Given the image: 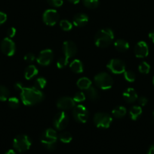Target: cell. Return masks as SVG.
Segmentation results:
<instances>
[{
  "instance_id": "74e56055",
  "label": "cell",
  "mask_w": 154,
  "mask_h": 154,
  "mask_svg": "<svg viewBox=\"0 0 154 154\" xmlns=\"http://www.w3.org/2000/svg\"><path fill=\"white\" fill-rule=\"evenodd\" d=\"M7 20V14L4 12L0 11V26L2 25Z\"/></svg>"
},
{
  "instance_id": "52a82bcc",
  "label": "cell",
  "mask_w": 154,
  "mask_h": 154,
  "mask_svg": "<svg viewBox=\"0 0 154 154\" xmlns=\"http://www.w3.org/2000/svg\"><path fill=\"white\" fill-rule=\"evenodd\" d=\"M72 116L75 121L80 123H85L88 119L89 112L86 107L82 105H76L72 110Z\"/></svg>"
},
{
  "instance_id": "9a60e30c",
  "label": "cell",
  "mask_w": 154,
  "mask_h": 154,
  "mask_svg": "<svg viewBox=\"0 0 154 154\" xmlns=\"http://www.w3.org/2000/svg\"><path fill=\"white\" fill-rule=\"evenodd\" d=\"M75 106V102L72 98L61 97L57 101V107L61 110H69Z\"/></svg>"
},
{
  "instance_id": "b9f144b4",
  "label": "cell",
  "mask_w": 154,
  "mask_h": 154,
  "mask_svg": "<svg viewBox=\"0 0 154 154\" xmlns=\"http://www.w3.org/2000/svg\"><path fill=\"white\" fill-rule=\"evenodd\" d=\"M67 1L69 2L70 3H72V4L76 5V4H78L80 0H67Z\"/></svg>"
},
{
  "instance_id": "4316f807",
  "label": "cell",
  "mask_w": 154,
  "mask_h": 154,
  "mask_svg": "<svg viewBox=\"0 0 154 154\" xmlns=\"http://www.w3.org/2000/svg\"><path fill=\"white\" fill-rule=\"evenodd\" d=\"M58 138L62 143H64V144H68V143L70 142L72 139V135H71V134L68 132H61V133L59 135Z\"/></svg>"
},
{
  "instance_id": "7bdbcfd3",
  "label": "cell",
  "mask_w": 154,
  "mask_h": 154,
  "mask_svg": "<svg viewBox=\"0 0 154 154\" xmlns=\"http://www.w3.org/2000/svg\"><path fill=\"white\" fill-rule=\"evenodd\" d=\"M5 154H16V152H15L14 150H8V151L5 152Z\"/></svg>"
},
{
  "instance_id": "ffe728a7",
  "label": "cell",
  "mask_w": 154,
  "mask_h": 154,
  "mask_svg": "<svg viewBox=\"0 0 154 154\" xmlns=\"http://www.w3.org/2000/svg\"><path fill=\"white\" fill-rule=\"evenodd\" d=\"M114 47L119 52H125L129 48V44L124 39H118L115 42Z\"/></svg>"
},
{
  "instance_id": "6da1fadb",
  "label": "cell",
  "mask_w": 154,
  "mask_h": 154,
  "mask_svg": "<svg viewBox=\"0 0 154 154\" xmlns=\"http://www.w3.org/2000/svg\"><path fill=\"white\" fill-rule=\"evenodd\" d=\"M14 87L17 90L20 91L23 104L27 106L36 105L44 99V93L36 87H24L21 83H16Z\"/></svg>"
},
{
  "instance_id": "f6af8a7d",
  "label": "cell",
  "mask_w": 154,
  "mask_h": 154,
  "mask_svg": "<svg viewBox=\"0 0 154 154\" xmlns=\"http://www.w3.org/2000/svg\"><path fill=\"white\" fill-rule=\"evenodd\" d=\"M153 114V117H154V111H153V114Z\"/></svg>"
},
{
  "instance_id": "ac0fdd59",
  "label": "cell",
  "mask_w": 154,
  "mask_h": 154,
  "mask_svg": "<svg viewBox=\"0 0 154 154\" xmlns=\"http://www.w3.org/2000/svg\"><path fill=\"white\" fill-rule=\"evenodd\" d=\"M69 68L74 73L76 74L82 73L83 70H84V66H83L82 61L79 60H77V59H75L71 62L70 64H69Z\"/></svg>"
},
{
  "instance_id": "484cf974",
  "label": "cell",
  "mask_w": 154,
  "mask_h": 154,
  "mask_svg": "<svg viewBox=\"0 0 154 154\" xmlns=\"http://www.w3.org/2000/svg\"><path fill=\"white\" fill-rule=\"evenodd\" d=\"M10 96V92L8 89L5 87V86L0 85V101L5 102L8 100Z\"/></svg>"
},
{
  "instance_id": "f546056e",
  "label": "cell",
  "mask_w": 154,
  "mask_h": 154,
  "mask_svg": "<svg viewBox=\"0 0 154 154\" xmlns=\"http://www.w3.org/2000/svg\"><path fill=\"white\" fill-rule=\"evenodd\" d=\"M8 103L9 107L12 109H16L20 105L19 99L17 97H9L8 99Z\"/></svg>"
},
{
  "instance_id": "7c38bea8",
  "label": "cell",
  "mask_w": 154,
  "mask_h": 154,
  "mask_svg": "<svg viewBox=\"0 0 154 154\" xmlns=\"http://www.w3.org/2000/svg\"><path fill=\"white\" fill-rule=\"evenodd\" d=\"M1 51L4 54L8 57H11L14 54L16 51L15 44L11 38L7 37L5 38L1 42Z\"/></svg>"
},
{
  "instance_id": "8d00e7d4",
  "label": "cell",
  "mask_w": 154,
  "mask_h": 154,
  "mask_svg": "<svg viewBox=\"0 0 154 154\" xmlns=\"http://www.w3.org/2000/svg\"><path fill=\"white\" fill-rule=\"evenodd\" d=\"M16 32H17L16 29H15L14 27H11V28H9L7 31L8 37L10 38L14 37V35H16Z\"/></svg>"
},
{
  "instance_id": "60d3db41",
  "label": "cell",
  "mask_w": 154,
  "mask_h": 154,
  "mask_svg": "<svg viewBox=\"0 0 154 154\" xmlns=\"http://www.w3.org/2000/svg\"><path fill=\"white\" fill-rule=\"evenodd\" d=\"M149 38H150L151 40H152V42L154 43V30H153V31L151 32L150 33H149Z\"/></svg>"
},
{
  "instance_id": "d6986e66",
  "label": "cell",
  "mask_w": 154,
  "mask_h": 154,
  "mask_svg": "<svg viewBox=\"0 0 154 154\" xmlns=\"http://www.w3.org/2000/svg\"><path fill=\"white\" fill-rule=\"evenodd\" d=\"M38 69L33 65H30L24 71V77L27 80H31L38 75Z\"/></svg>"
},
{
  "instance_id": "7402d4cb",
  "label": "cell",
  "mask_w": 154,
  "mask_h": 154,
  "mask_svg": "<svg viewBox=\"0 0 154 154\" xmlns=\"http://www.w3.org/2000/svg\"><path fill=\"white\" fill-rule=\"evenodd\" d=\"M85 96L91 101H97L99 98V94L96 89L91 86L89 88L85 90Z\"/></svg>"
},
{
  "instance_id": "e0dca14e",
  "label": "cell",
  "mask_w": 154,
  "mask_h": 154,
  "mask_svg": "<svg viewBox=\"0 0 154 154\" xmlns=\"http://www.w3.org/2000/svg\"><path fill=\"white\" fill-rule=\"evenodd\" d=\"M123 98L128 103H133L137 99V92L133 88H128L126 90H125L123 93Z\"/></svg>"
},
{
  "instance_id": "836d02e7",
  "label": "cell",
  "mask_w": 154,
  "mask_h": 154,
  "mask_svg": "<svg viewBox=\"0 0 154 154\" xmlns=\"http://www.w3.org/2000/svg\"><path fill=\"white\" fill-rule=\"evenodd\" d=\"M69 63V59L65 57L64 56L60 58H59L57 61V67L58 69H63V68L66 67V65Z\"/></svg>"
},
{
  "instance_id": "8fae6325",
  "label": "cell",
  "mask_w": 154,
  "mask_h": 154,
  "mask_svg": "<svg viewBox=\"0 0 154 154\" xmlns=\"http://www.w3.org/2000/svg\"><path fill=\"white\" fill-rule=\"evenodd\" d=\"M53 58H54L53 51L51 49H45L39 53V56L36 58V61L41 66H46L51 64Z\"/></svg>"
},
{
  "instance_id": "e575fe53",
  "label": "cell",
  "mask_w": 154,
  "mask_h": 154,
  "mask_svg": "<svg viewBox=\"0 0 154 154\" xmlns=\"http://www.w3.org/2000/svg\"><path fill=\"white\" fill-rule=\"evenodd\" d=\"M48 4L51 5L53 7H60L63 5V0H47Z\"/></svg>"
},
{
  "instance_id": "4dcf8cb0",
  "label": "cell",
  "mask_w": 154,
  "mask_h": 154,
  "mask_svg": "<svg viewBox=\"0 0 154 154\" xmlns=\"http://www.w3.org/2000/svg\"><path fill=\"white\" fill-rule=\"evenodd\" d=\"M60 26L63 31H70L72 28V25L67 20H62L60 21Z\"/></svg>"
},
{
  "instance_id": "2e32d148",
  "label": "cell",
  "mask_w": 154,
  "mask_h": 154,
  "mask_svg": "<svg viewBox=\"0 0 154 154\" xmlns=\"http://www.w3.org/2000/svg\"><path fill=\"white\" fill-rule=\"evenodd\" d=\"M88 22V17L83 13H79L74 16L72 23L77 27H82Z\"/></svg>"
},
{
  "instance_id": "44dd1931",
  "label": "cell",
  "mask_w": 154,
  "mask_h": 154,
  "mask_svg": "<svg viewBox=\"0 0 154 154\" xmlns=\"http://www.w3.org/2000/svg\"><path fill=\"white\" fill-rule=\"evenodd\" d=\"M76 85L80 90H87L91 86V81L88 78H81L77 81Z\"/></svg>"
},
{
  "instance_id": "ab89813d",
  "label": "cell",
  "mask_w": 154,
  "mask_h": 154,
  "mask_svg": "<svg viewBox=\"0 0 154 154\" xmlns=\"http://www.w3.org/2000/svg\"><path fill=\"white\" fill-rule=\"evenodd\" d=\"M147 154H154V143L149 147Z\"/></svg>"
},
{
  "instance_id": "4fadbf2b",
  "label": "cell",
  "mask_w": 154,
  "mask_h": 154,
  "mask_svg": "<svg viewBox=\"0 0 154 154\" xmlns=\"http://www.w3.org/2000/svg\"><path fill=\"white\" fill-rule=\"evenodd\" d=\"M62 50H63V55L67 59L73 57L77 53L76 45L72 41H66L63 42Z\"/></svg>"
},
{
  "instance_id": "3957f363",
  "label": "cell",
  "mask_w": 154,
  "mask_h": 154,
  "mask_svg": "<svg viewBox=\"0 0 154 154\" xmlns=\"http://www.w3.org/2000/svg\"><path fill=\"white\" fill-rule=\"evenodd\" d=\"M58 135L53 129H48L42 133L40 141L42 145L48 150H54L57 145Z\"/></svg>"
},
{
  "instance_id": "8992f818",
  "label": "cell",
  "mask_w": 154,
  "mask_h": 154,
  "mask_svg": "<svg viewBox=\"0 0 154 154\" xmlns=\"http://www.w3.org/2000/svg\"><path fill=\"white\" fill-rule=\"evenodd\" d=\"M113 118L108 114L104 112H98L94 117V123L95 126L100 129H107L111 125Z\"/></svg>"
},
{
  "instance_id": "d4e9b609",
  "label": "cell",
  "mask_w": 154,
  "mask_h": 154,
  "mask_svg": "<svg viewBox=\"0 0 154 154\" xmlns=\"http://www.w3.org/2000/svg\"><path fill=\"white\" fill-rule=\"evenodd\" d=\"M47 84V81L45 78L43 77H39V78H36L34 81V85L33 87H36L38 90H42L45 87Z\"/></svg>"
},
{
  "instance_id": "cb8c5ba5",
  "label": "cell",
  "mask_w": 154,
  "mask_h": 154,
  "mask_svg": "<svg viewBox=\"0 0 154 154\" xmlns=\"http://www.w3.org/2000/svg\"><path fill=\"white\" fill-rule=\"evenodd\" d=\"M126 113V108L124 106H117L112 111V114L116 118H122Z\"/></svg>"
},
{
  "instance_id": "7a4b0ae2",
  "label": "cell",
  "mask_w": 154,
  "mask_h": 154,
  "mask_svg": "<svg viewBox=\"0 0 154 154\" xmlns=\"http://www.w3.org/2000/svg\"><path fill=\"white\" fill-rule=\"evenodd\" d=\"M113 39H114V32L111 29H102L95 35V44L98 48H104L110 46Z\"/></svg>"
},
{
  "instance_id": "5b68a950",
  "label": "cell",
  "mask_w": 154,
  "mask_h": 154,
  "mask_svg": "<svg viewBox=\"0 0 154 154\" xmlns=\"http://www.w3.org/2000/svg\"><path fill=\"white\" fill-rule=\"evenodd\" d=\"M32 145V141L29 136L26 135H19L14 138L13 141V147L17 151L22 153L27 151Z\"/></svg>"
},
{
  "instance_id": "ee69618b",
  "label": "cell",
  "mask_w": 154,
  "mask_h": 154,
  "mask_svg": "<svg viewBox=\"0 0 154 154\" xmlns=\"http://www.w3.org/2000/svg\"><path fill=\"white\" fill-rule=\"evenodd\" d=\"M152 84H153V85H154V77H153V78H152Z\"/></svg>"
},
{
  "instance_id": "d6a6232c",
  "label": "cell",
  "mask_w": 154,
  "mask_h": 154,
  "mask_svg": "<svg viewBox=\"0 0 154 154\" xmlns=\"http://www.w3.org/2000/svg\"><path fill=\"white\" fill-rule=\"evenodd\" d=\"M73 100L75 101V103H79V102H84L86 99L85 93H84L83 92H78V93H75L73 96Z\"/></svg>"
},
{
  "instance_id": "f1b7e54d",
  "label": "cell",
  "mask_w": 154,
  "mask_h": 154,
  "mask_svg": "<svg viewBox=\"0 0 154 154\" xmlns=\"http://www.w3.org/2000/svg\"><path fill=\"white\" fill-rule=\"evenodd\" d=\"M138 70L142 74H148L150 70V66L146 62H141L138 66Z\"/></svg>"
},
{
  "instance_id": "f35d334b",
  "label": "cell",
  "mask_w": 154,
  "mask_h": 154,
  "mask_svg": "<svg viewBox=\"0 0 154 154\" xmlns=\"http://www.w3.org/2000/svg\"><path fill=\"white\" fill-rule=\"evenodd\" d=\"M147 99L146 97H143V96H141V97H140L138 99V103L141 106H145L147 104Z\"/></svg>"
},
{
  "instance_id": "d590c367",
  "label": "cell",
  "mask_w": 154,
  "mask_h": 154,
  "mask_svg": "<svg viewBox=\"0 0 154 154\" xmlns=\"http://www.w3.org/2000/svg\"><path fill=\"white\" fill-rule=\"evenodd\" d=\"M35 60H36V56L32 53H28L24 56V60L28 63H33Z\"/></svg>"
},
{
  "instance_id": "9c48e42d",
  "label": "cell",
  "mask_w": 154,
  "mask_h": 154,
  "mask_svg": "<svg viewBox=\"0 0 154 154\" xmlns=\"http://www.w3.org/2000/svg\"><path fill=\"white\" fill-rule=\"evenodd\" d=\"M107 67L112 73L116 75L122 74L125 72V64L119 59H112L107 65Z\"/></svg>"
},
{
  "instance_id": "603a6c76",
  "label": "cell",
  "mask_w": 154,
  "mask_h": 154,
  "mask_svg": "<svg viewBox=\"0 0 154 154\" xmlns=\"http://www.w3.org/2000/svg\"><path fill=\"white\" fill-rule=\"evenodd\" d=\"M142 108L140 106H133L129 111V116L132 120H136L141 115Z\"/></svg>"
},
{
  "instance_id": "1f68e13d",
  "label": "cell",
  "mask_w": 154,
  "mask_h": 154,
  "mask_svg": "<svg viewBox=\"0 0 154 154\" xmlns=\"http://www.w3.org/2000/svg\"><path fill=\"white\" fill-rule=\"evenodd\" d=\"M124 78L128 82H134L136 79V75L132 71H125L124 72Z\"/></svg>"
},
{
  "instance_id": "83f0119b",
  "label": "cell",
  "mask_w": 154,
  "mask_h": 154,
  "mask_svg": "<svg viewBox=\"0 0 154 154\" xmlns=\"http://www.w3.org/2000/svg\"><path fill=\"white\" fill-rule=\"evenodd\" d=\"M83 4L90 9H95L99 5V0H83Z\"/></svg>"
},
{
  "instance_id": "277c9868",
  "label": "cell",
  "mask_w": 154,
  "mask_h": 154,
  "mask_svg": "<svg viewBox=\"0 0 154 154\" xmlns=\"http://www.w3.org/2000/svg\"><path fill=\"white\" fill-rule=\"evenodd\" d=\"M94 80L97 87L103 90H110L113 85V78L107 72H100L95 75Z\"/></svg>"
},
{
  "instance_id": "30bf717a",
  "label": "cell",
  "mask_w": 154,
  "mask_h": 154,
  "mask_svg": "<svg viewBox=\"0 0 154 154\" xmlns=\"http://www.w3.org/2000/svg\"><path fill=\"white\" fill-rule=\"evenodd\" d=\"M54 126L57 130H63L67 126L69 123V117L67 114L63 111L60 113H57L54 117V120H53Z\"/></svg>"
},
{
  "instance_id": "ba28073f",
  "label": "cell",
  "mask_w": 154,
  "mask_h": 154,
  "mask_svg": "<svg viewBox=\"0 0 154 154\" xmlns=\"http://www.w3.org/2000/svg\"><path fill=\"white\" fill-rule=\"evenodd\" d=\"M59 17H60V15L58 12L54 9H48L44 12L43 16H42L43 22L49 26L55 25L58 22Z\"/></svg>"
},
{
  "instance_id": "5bb4252c",
  "label": "cell",
  "mask_w": 154,
  "mask_h": 154,
  "mask_svg": "<svg viewBox=\"0 0 154 154\" xmlns=\"http://www.w3.org/2000/svg\"><path fill=\"white\" fill-rule=\"evenodd\" d=\"M134 55L137 58H144L149 54V48L147 44L143 41L137 42L134 49Z\"/></svg>"
}]
</instances>
